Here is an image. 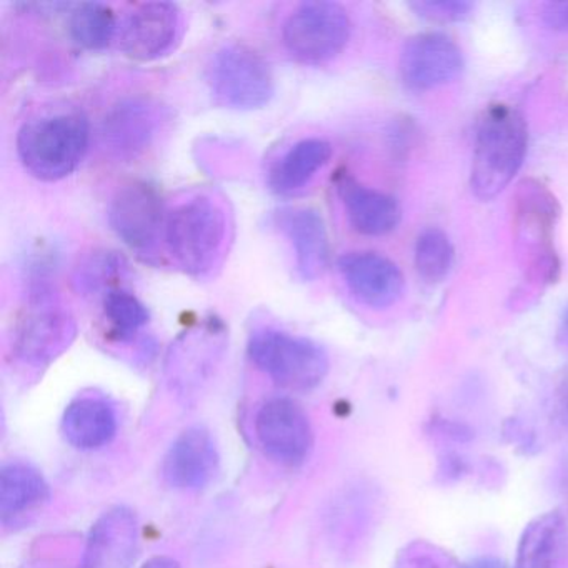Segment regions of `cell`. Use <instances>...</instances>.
<instances>
[{
  "mask_svg": "<svg viewBox=\"0 0 568 568\" xmlns=\"http://www.w3.org/2000/svg\"><path fill=\"white\" fill-rule=\"evenodd\" d=\"M91 141V125L79 111L39 115L22 125L18 155L32 178L58 182L78 171Z\"/></svg>",
  "mask_w": 568,
  "mask_h": 568,
  "instance_id": "obj_2",
  "label": "cell"
},
{
  "mask_svg": "<svg viewBox=\"0 0 568 568\" xmlns=\"http://www.w3.org/2000/svg\"><path fill=\"white\" fill-rule=\"evenodd\" d=\"M69 31L81 48L101 51L114 39L118 19L109 6L101 2H82L74 6L71 11Z\"/></svg>",
  "mask_w": 568,
  "mask_h": 568,
  "instance_id": "obj_23",
  "label": "cell"
},
{
  "mask_svg": "<svg viewBox=\"0 0 568 568\" xmlns=\"http://www.w3.org/2000/svg\"><path fill=\"white\" fill-rule=\"evenodd\" d=\"M121 267L115 258L102 254L98 257L89 258L84 267L79 268V281L89 288L101 287L105 281L112 277L118 268Z\"/></svg>",
  "mask_w": 568,
  "mask_h": 568,
  "instance_id": "obj_27",
  "label": "cell"
},
{
  "mask_svg": "<svg viewBox=\"0 0 568 568\" xmlns=\"http://www.w3.org/2000/svg\"><path fill=\"white\" fill-rule=\"evenodd\" d=\"M255 432L264 450L282 464H301L312 448L307 414L291 398L265 402L255 418Z\"/></svg>",
  "mask_w": 568,
  "mask_h": 568,
  "instance_id": "obj_11",
  "label": "cell"
},
{
  "mask_svg": "<svg viewBox=\"0 0 568 568\" xmlns=\"http://www.w3.org/2000/svg\"><path fill=\"white\" fill-rule=\"evenodd\" d=\"M159 121L161 115H159L158 105L145 99L119 102L105 118V144L115 154L132 158L151 144Z\"/></svg>",
  "mask_w": 568,
  "mask_h": 568,
  "instance_id": "obj_18",
  "label": "cell"
},
{
  "mask_svg": "<svg viewBox=\"0 0 568 568\" xmlns=\"http://www.w3.org/2000/svg\"><path fill=\"white\" fill-rule=\"evenodd\" d=\"M560 341L568 348V307L565 308L564 317H561L560 322Z\"/></svg>",
  "mask_w": 568,
  "mask_h": 568,
  "instance_id": "obj_31",
  "label": "cell"
},
{
  "mask_svg": "<svg viewBox=\"0 0 568 568\" xmlns=\"http://www.w3.org/2000/svg\"><path fill=\"white\" fill-rule=\"evenodd\" d=\"M142 568H182L178 560L172 557H154L145 561Z\"/></svg>",
  "mask_w": 568,
  "mask_h": 568,
  "instance_id": "obj_29",
  "label": "cell"
},
{
  "mask_svg": "<svg viewBox=\"0 0 568 568\" xmlns=\"http://www.w3.org/2000/svg\"><path fill=\"white\" fill-rule=\"evenodd\" d=\"M407 568H438V565L428 557H414L408 561Z\"/></svg>",
  "mask_w": 568,
  "mask_h": 568,
  "instance_id": "obj_30",
  "label": "cell"
},
{
  "mask_svg": "<svg viewBox=\"0 0 568 568\" xmlns=\"http://www.w3.org/2000/svg\"><path fill=\"white\" fill-rule=\"evenodd\" d=\"M219 465L217 448L204 428L192 427L175 438L165 455L164 478L182 490L202 488L212 480Z\"/></svg>",
  "mask_w": 568,
  "mask_h": 568,
  "instance_id": "obj_16",
  "label": "cell"
},
{
  "mask_svg": "<svg viewBox=\"0 0 568 568\" xmlns=\"http://www.w3.org/2000/svg\"><path fill=\"white\" fill-rule=\"evenodd\" d=\"M74 337L75 322L71 314L41 294L32 298L19 318L14 351L26 364L44 365L62 354Z\"/></svg>",
  "mask_w": 568,
  "mask_h": 568,
  "instance_id": "obj_9",
  "label": "cell"
},
{
  "mask_svg": "<svg viewBox=\"0 0 568 568\" xmlns=\"http://www.w3.org/2000/svg\"><path fill=\"white\" fill-rule=\"evenodd\" d=\"M558 209L555 195L534 179L521 182L515 192L514 234L524 267L540 284L555 282L558 258L554 247V232Z\"/></svg>",
  "mask_w": 568,
  "mask_h": 568,
  "instance_id": "obj_4",
  "label": "cell"
},
{
  "mask_svg": "<svg viewBox=\"0 0 568 568\" xmlns=\"http://www.w3.org/2000/svg\"><path fill=\"white\" fill-rule=\"evenodd\" d=\"M410 8L420 18L440 24L464 21L474 11V4L467 0H418Z\"/></svg>",
  "mask_w": 568,
  "mask_h": 568,
  "instance_id": "obj_26",
  "label": "cell"
},
{
  "mask_svg": "<svg viewBox=\"0 0 568 568\" xmlns=\"http://www.w3.org/2000/svg\"><path fill=\"white\" fill-rule=\"evenodd\" d=\"M248 355L272 381L292 390L317 387L328 372V357L321 345L275 328L255 331Z\"/></svg>",
  "mask_w": 568,
  "mask_h": 568,
  "instance_id": "obj_6",
  "label": "cell"
},
{
  "mask_svg": "<svg viewBox=\"0 0 568 568\" xmlns=\"http://www.w3.org/2000/svg\"><path fill=\"white\" fill-rule=\"evenodd\" d=\"M515 568H568L567 527L560 515H541L525 528Z\"/></svg>",
  "mask_w": 568,
  "mask_h": 568,
  "instance_id": "obj_19",
  "label": "cell"
},
{
  "mask_svg": "<svg viewBox=\"0 0 568 568\" xmlns=\"http://www.w3.org/2000/svg\"><path fill=\"white\" fill-rule=\"evenodd\" d=\"M351 32V16L341 4L304 2L288 16L282 38L292 58L305 64H322L344 51Z\"/></svg>",
  "mask_w": 568,
  "mask_h": 568,
  "instance_id": "obj_7",
  "label": "cell"
},
{
  "mask_svg": "<svg viewBox=\"0 0 568 568\" xmlns=\"http://www.w3.org/2000/svg\"><path fill=\"white\" fill-rule=\"evenodd\" d=\"M474 568H501V565L491 564V561H481V564L475 565Z\"/></svg>",
  "mask_w": 568,
  "mask_h": 568,
  "instance_id": "obj_32",
  "label": "cell"
},
{
  "mask_svg": "<svg viewBox=\"0 0 568 568\" xmlns=\"http://www.w3.org/2000/svg\"><path fill=\"white\" fill-rule=\"evenodd\" d=\"M464 69L460 48L444 34H418L405 42L400 75L412 91H432L450 84Z\"/></svg>",
  "mask_w": 568,
  "mask_h": 568,
  "instance_id": "obj_10",
  "label": "cell"
},
{
  "mask_svg": "<svg viewBox=\"0 0 568 568\" xmlns=\"http://www.w3.org/2000/svg\"><path fill=\"white\" fill-rule=\"evenodd\" d=\"M337 267L351 294L367 307H390L404 294L400 268L377 252H348Z\"/></svg>",
  "mask_w": 568,
  "mask_h": 568,
  "instance_id": "obj_13",
  "label": "cell"
},
{
  "mask_svg": "<svg viewBox=\"0 0 568 568\" xmlns=\"http://www.w3.org/2000/svg\"><path fill=\"white\" fill-rule=\"evenodd\" d=\"M138 545V521L128 507L105 511L89 534L81 568H131Z\"/></svg>",
  "mask_w": 568,
  "mask_h": 568,
  "instance_id": "obj_14",
  "label": "cell"
},
{
  "mask_svg": "<svg viewBox=\"0 0 568 568\" xmlns=\"http://www.w3.org/2000/svg\"><path fill=\"white\" fill-rule=\"evenodd\" d=\"M227 241V215L214 199L194 195L168 214L165 245L185 274L201 277L212 271Z\"/></svg>",
  "mask_w": 568,
  "mask_h": 568,
  "instance_id": "obj_3",
  "label": "cell"
},
{
  "mask_svg": "<svg viewBox=\"0 0 568 568\" xmlns=\"http://www.w3.org/2000/svg\"><path fill=\"white\" fill-rule=\"evenodd\" d=\"M181 26V11L171 2L138 6L122 28V51L134 61H154L174 48Z\"/></svg>",
  "mask_w": 568,
  "mask_h": 568,
  "instance_id": "obj_12",
  "label": "cell"
},
{
  "mask_svg": "<svg viewBox=\"0 0 568 568\" xmlns=\"http://www.w3.org/2000/svg\"><path fill=\"white\" fill-rule=\"evenodd\" d=\"M207 85L215 104L234 111H257L274 95L271 65L248 45H222L207 65Z\"/></svg>",
  "mask_w": 568,
  "mask_h": 568,
  "instance_id": "obj_5",
  "label": "cell"
},
{
  "mask_svg": "<svg viewBox=\"0 0 568 568\" xmlns=\"http://www.w3.org/2000/svg\"><path fill=\"white\" fill-rule=\"evenodd\" d=\"M337 191L348 222L358 234L381 237L397 229L402 212L390 195L367 187L348 174L338 178Z\"/></svg>",
  "mask_w": 568,
  "mask_h": 568,
  "instance_id": "obj_17",
  "label": "cell"
},
{
  "mask_svg": "<svg viewBox=\"0 0 568 568\" xmlns=\"http://www.w3.org/2000/svg\"><path fill=\"white\" fill-rule=\"evenodd\" d=\"M275 224L294 247L301 277L304 281L321 277L331 261L327 227L321 214L307 207L282 209L275 214Z\"/></svg>",
  "mask_w": 568,
  "mask_h": 568,
  "instance_id": "obj_15",
  "label": "cell"
},
{
  "mask_svg": "<svg viewBox=\"0 0 568 568\" xmlns=\"http://www.w3.org/2000/svg\"><path fill=\"white\" fill-rule=\"evenodd\" d=\"M48 484L41 471L22 462L6 464L0 471V514L2 518L16 517L45 500Z\"/></svg>",
  "mask_w": 568,
  "mask_h": 568,
  "instance_id": "obj_22",
  "label": "cell"
},
{
  "mask_svg": "<svg viewBox=\"0 0 568 568\" xmlns=\"http://www.w3.org/2000/svg\"><path fill=\"white\" fill-rule=\"evenodd\" d=\"M527 145L524 115L511 105H490L475 132L471 192L480 201L497 197L524 165Z\"/></svg>",
  "mask_w": 568,
  "mask_h": 568,
  "instance_id": "obj_1",
  "label": "cell"
},
{
  "mask_svg": "<svg viewBox=\"0 0 568 568\" xmlns=\"http://www.w3.org/2000/svg\"><path fill=\"white\" fill-rule=\"evenodd\" d=\"M65 438L82 450L104 447L114 438L118 417L114 408L98 397H82L72 402L62 420Z\"/></svg>",
  "mask_w": 568,
  "mask_h": 568,
  "instance_id": "obj_21",
  "label": "cell"
},
{
  "mask_svg": "<svg viewBox=\"0 0 568 568\" xmlns=\"http://www.w3.org/2000/svg\"><path fill=\"white\" fill-rule=\"evenodd\" d=\"M454 247L440 229H427L415 244V268L427 284H438L447 277L454 265Z\"/></svg>",
  "mask_w": 568,
  "mask_h": 568,
  "instance_id": "obj_24",
  "label": "cell"
},
{
  "mask_svg": "<svg viewBox=\"0 0 568 568\" xmlns=\"http://www.w3.org/2000/svg\"><path fill=\"white\" fill-rule=\"evenodd\" d=\"M102 307H104V315L112 332L119 338H131L148 325V307L131 292L122 291V288L109 291L108 294H104Z\"/></svg>",
  "mask_w": 568,
  "mask_h": 568,
  "instance_id": "obj_25",
  "label": "cell"
},
{
  "mask_svg": "<svg viewBox=\"0 0 568 568\" xmlns=\"http://www.w3.org/2000/svg\"><path fill=\"white\" fill-rule=\"evenodd\" d=\"M168 214L161 194L148 182H131L115 192L109 222L118 237L135 254L152 258L165 242Z\"/></svg>",
  "mask_w": 568,
  "mask_h": 568,
  "instance_id": "obj_8",
  "label": "cell"
},
{
  "mask_svg": "<svg viewBox=\"0 0 568 568\" xmlns=\"http://www.w3.org/2000/svg\"><path fill=\"white\" fill-rule=\"evenodd\" d=\"M332 158V145L311 138L292 145L272 168L268 185L278 195H292L311 184Z\"/></svg>",
  "mask_w": 568,
  "mask_h": 568,
  "instance_id": "obj_20",
  "label": "cell"
},
{
  "mask_svg": "<svg viewBox=\"0 0 568 568\" xmlns=\"http://www.w3.org/2000/svg\"><path fill=\"white\" fill-rule=\"evenodd\" d=\"M541 19L548 28L568 32V2H547L541 6Z\"/></svg>",
  "mask_w": 568,
  "mask_h": 568,
  "instance_id": "obj_28",
  "label": "cell"
}]
</instances>
